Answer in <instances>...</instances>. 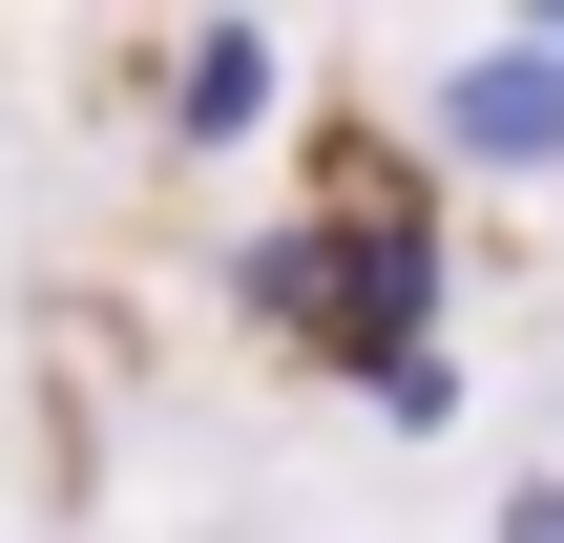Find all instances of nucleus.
Segmentation results:
<instances>
[{
	"mask_svg": "<svg viewBox=\"0 0 564 543\" xmlns=\"http://www.w3.org/2000/svg\"><path fill=\"white\" fill-rule=\"evenodd\" d=\"M440 167H481V188H544L564 167V42L544 21H481L460 63H440V126H419Z\"/></svg>",
	"mask_w": 564,
	"mask_h": 543,
	"instance_id": "nucleus-1",
	"label": "nucleus"
},
{
	"mask_svg": "<svg viewBox=\"0 0 564 543\" xmlns=\"http://www.w3.org/2000/svg\"><path fill=\"white\" fill-rule=\"evenodd\" d=\"M272 84H293V42H272V21H188V42L147 63L167 146H251V126H272Z\"/></svg>",
	"mask_w": 564,
	"mask_h": 543,
	"instance_id": "nucleus-2",
	"label": "nucleus"
},
{
	"mask_svg": "<svg viewBox=\"0 0 564 543\" xmlns=\"http://www.w3.org/2000/svg\"><path fill=\"white\" fill-rule=\"evenodd\" d=\"M356 398H377V419H398V439H440V419H460V356H440V335H419V356H398V377H356Z\"/></svg>",
	"mask_w": 564,
	"mask_h": 543,
	"instance_id": "nucleus-3",
	"label": "nucleus"
},
{
	"mask_svg": "<svg viewBox=\"0 0 564 543\" xmlns=\"http://www.w3.org/2000/svg\"><path fill=\"white\" fill-rule=\"evenodd\" d=\"M502 543H564V460H544V481H502Z\"/></svg>",
	"mask_w": 564,
	"mask_h": 543,
	"instance_id": "nucleus-4",
	"label": "nucleus"
},
{
	"mask_svg": "<svg viewBox=\"0 0 564 543\" xmlns=\"http://www.w3.org/2000/svg\"><path fill=\"white\" fill-rule=\"evenodd\" d=\"M544 42H564V21H544Z\"/></svg>",
	"mask_w": 564,
	"mask_h": 543,
	"instance_id": "nucleus-5",
	"label": "nucleus"
}]
</instances>
